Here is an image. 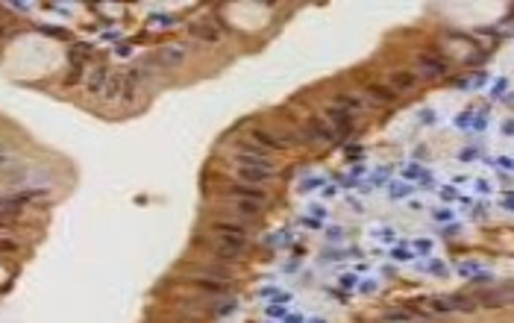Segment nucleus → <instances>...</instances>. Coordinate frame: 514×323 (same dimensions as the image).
<instances>
[{
	"instance_id": "nucleus-1",
	"label": "nucleus",
	"mask_w": 514,
	"mask_h": 323,
	"mask_svg": "<svg viewBox=\"0 0 514 323\" xmlns=\"http://www.w3.org/2000/svg\"><path fill=\"white\" fill-rule=\"evenodd\" d=\"M250 238H239V235H227V233H215V259L223 262H235L247 253Z\"/></svg>"
},
{
	"instance_id": "nucleus-2",
	"label": "nucleus",
	"mask_w": 514,
	"mask_h": 323,
	"mask_svg": "<svg viewBox=\"0 0 514 323\" xmlns=\"http://www.w3.org/2000/svg\"><path fill=\"white\" fill-rule=\"evenodd\" d=\"M153 56V62L159 65V68H165V71H177L182 62L188 59V47L182 45V42H168V45H162L156 53H150Z\"/></svg>"
},
{
	"instance_id": "nucleus-3",
	"label": "nucleus",
	"mask_w": 514,
	"mask_h": 323,
	"mask_svg": "<svg viewBox=\"0 0 514 323\" xmlns=\"http://www.w3.org/2000/svg\"><path fill=\"white\" fill-rule=\"evenodd\" d=\"M235 177L247 185H268L276 180V165H235Z\"/></svg>"
},
{
	"instance_id": "nucleus-4",
	"label": "nucleus",
	"mask_w": 514,
	"mask_h": 323,
	"mask_svg": "<svg viewBox=\"0 0 514 323\" xmlns=\"http://www.w3.org/2000/svg\"><path fill=\"white\" fill-rule=\"evenodd\" d=\"M121 77H124L121 106H136L138 94H141V88H144V77H141V71H138V65H129V68H124Z\"/></svg>"
},
{
	"instance_id": "nucleus-5",
	"label": "nucleus",
	"mask_w": 514,
	"mask_h": 323,
	"mask_svg": "<svg viewBox=\"0 0 514 323\" xmlns=\"http://www.w3.org/2000/svg\"><path fill=\"white\" fill-rule=\"evenodd\" d=\"M250 144H256L259 150H265V153H273V150H285L288 147V141L285 139H280L276 132H271V129H265V127H256V129H250Z\"/></svg>"
},
{
	"instance_id": "nucleus-6",
	"label": "nucleus",
	"mask_w": 514,
	"mask_h": 323,
	"mask_svg": "<svg viewBox=\"0 0 514 323\" xmlns=\"http://www.w3.org/2000/svg\"><path fill=\"white\" fill-rule=\"evenodd\" d=\"M188 36L197 38V42H203V45H220L223 30H220L215 21H194L188 26Z\"/></svg>"
},
{
	"instance_id": "nucleus-7",
	"label": "nucleus",
	"mask_w": 514,
	"mask_h": 323,
	"mask_svg": "<svg viewBox=\"0 0 514 323\" xmlns=\"http://www.w3.org/2000/svg\"><path fill=\"white\" fill-rule=\"evenodd\" d=\"M109 77H112L109 65H103V62L91 65V68L86 71V88H88V94H95V97H100L103 88H106V83H109Z\"/></svg>"
},
{
	"instance_id": "nucleus-8",
	"label": "nucleus",
	"mask_w": 514,
	"mask_h": 323,
	"mask_svg": "<svg viewBox=\"0 0 514 323\" xmlns=\"http://www.w3.org/2000/svg\"><path fill=\"white\" fill-rule=\"evenodd\" d=\"M326 120H329V127L335 129V136H347V132H353V127H355V118L344 109H338V106H332V109L326 112Z\"/></svg>"
},
{
	"instance_id": "nucleus-9",
	"label": "nucleus",
	"mask_w": 514,
	"mask_h": 323,
	"mask_svg": "<svg viewBox=\"0 0 514 323\" xmlns=\"http://www.w3.org/2000/svg\"><path fill=\"white\" fill-rule=\"evenodd\" d=\"M447 71H450V65H447V59L435 56V53H424V56H420V74H424V77L435 79V77H444Z\"/></svg>"
},
{
	"instance_id": "nucleus-10",
	"label": "nucleus",
	"mask_w": 514,
	"mask_h": 323,
	"mask_svg": "<svg viewBox=\"0 0 514 323\" xmlns=\"http://www.w3.org/2000/svg\"><path fill=\"white\" fill-rule=\"evenodd\" d=\"M417 83H420V77H417V74H412L408 68H400V71H394V74H391V88L397 91V94H400V91H415V88H417Z\"/></svg>"
},
{
	"instance_id": "nucleus-11",
	"label": "nucleus",
	"mask_w": 514,
	"mask_h": 323,
	"mask_svg": "<svg viewBox=\"0 0 514 323\" xmlns=\"http://www.w3.org/2000/svg\"><path fill=\"white\" fill-rule=\"evenodd\" d=\"M364 94L371 97L374 103H382V106H391V103H397V91H394L391 86H379V83H371V86H364Z\"/></svg>"
},
{
	"instance_id": "nucleus-12",
	"label": "nucleus",
	"mask_w": 514,
	"mask_h": 323,
	"mask_svg": "<svg viewBox=\"0 0 514 323\" xmlns=\"http://www.w3.org/2000/svg\"><path fill=\"white\" fill-rule=\"evenodd\" d=\"M309 139H321V141H335V129L329 127V120L321 118V115H312L309 118Z\"/></svg>"
},
{
	"instance_id": "nucleus-13",
	"label": "nucleus",
	"mask_w": 514,
	"mask_h": 323,
	"mask_svg": "<svg viewBox=\"0 0 514 323\" xmlns=\"http://www.w3.org/2000/svg\"><path fill=\"white\" fill-rule=\"evenodd\" d=\"M230 197H244V200H256V203L268 206V191L265 188H256V185H232L230 188Z\"/></svg>"
},
{
	"instance_id": "nucleus-14",
	"label": "nucleus",
	"mask_w": 514,
	"mask_h": 323,
	"mask_svg": "<svg viewBox=\"0 0 514 323\" xmlns=\"http://www.w3.org/2000/svg\"><path fill=\"white\" fill-rule=\"evenodd\" d=\"M230 203H232V212L241 214V218H259L262 209H265L256 200H244V197H230Z\"/></svg>"
},
{
	"instance_id": "nucleus-15",
	"label": "nucleus",
	"mask_w": 514,
	"mask_h": 323,
	"mask_svg": "<svg viewBox=\"0 0 514 323\" xmlns=\"http://www.w3.org/2000/svg\"><path fill=\"white\" fill-rule=\"evenodd\" d=\"M121 88H124V77H121V71H118V74L109 77V83H106V88H103L100 100L103 103H121Z\"/></svg>"
},
{
	"instance_id": "nucleus-16",
	"label": "nucleus",
	"mask_w": 514,
	"mask_h": 323,
	"mask_svg": "<svg viewBox=\"0 0 514 323\" xmlns=\"http://www.w3.org/2000/svg\"><path fill=\"white\" fill-rule=\"evenodd\" d=\"M212 233H227V235L250 238V230H247V223H239V221H223V218L212 223Z\"/></svg>"
},
{
	"instance_id": "nucleus-17",
	"label": "nucleus",
	"mask_w": 514,
	"mask_h": 323,
	"mask_svg": "<svg viewBox=\"0 0 514 323\" xmlns=\"http://www.w3.org/2000/svg\"><path fill=\"white\" fill-rule=\"evenodd\" d=\"M335 106L338 109H344V112H355V115H362L364 112V103H362V97H355V94H344V91H338L335 94Z\"/></svg>"
},
{
	"instance_id": "nucleus-18",
	"label": "nucleus",
	"mask_w": 514,
	"mask_h": 323,
	"mask_svg": "<svg viewBox=\"0 0 514 323\" xmlns=\"http://www.w3.org/2000/svg\"><path fill=\"white\" fill-rule=\"evenodd\" d=\"M18 250H21L18 241H12V238H0V253H18Z\"/></svg>"
},
{
	"instance_id": "nucleus-19",
	"label": "nucleus",
	"mask_w": 514,
	"mask_h": 323,
	"mask_svg": "<svg viewBox=\"0 0 514 323\" xmlns=\"http://www.w3.org/2000/svg\"><path fill=\"white\" fill-rule=\"evenodd\" d=\"M6 162H9V147L0 141V165H6Z\"/></svg>"
}]
</instances>
